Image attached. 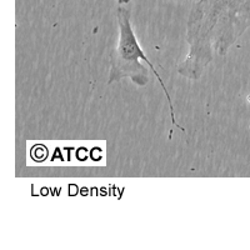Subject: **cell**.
Masks as SVG:
<instances>
[{
  "label": "cell",
  "instance_id": "obj_3",
  "mask_svg": "<svg viewBox=\"0 0 250 250\" xmlns=\"http://www.w3.org/2000/svg\"><path fill=\"white\" fill-rule=\"evenodd\" d=\"M118 3L119 4H122V5H125V4H128V3H130L131 0H117Z\"/></svg>",
  "mask_w": 250,
  "mask_h": 250
},
{
  "label": "cell",
  "instance_id": "obj_1",
  "mask_svg": "<svg viewBox=\"0 0 250 250\" xmlns=\"http://www.w3.org/2000/svg\"><path fill=\"white\" fill-rule=\"evenodd\" d=\"M250 28V0H198L189 13V53L178 73L198 80L215 57H224Z\"/></svg>",
  "mask_w": 250,
  "mask_h": 250
},
{
  "label": "cell",
  "instance_id": "obj_2",
  "mask_svg": "<svg viewBox=\"0 0 250 250\" xmlns=\"http://www.w3.org/2000/svg\"><path fill=\"white\" fill-rule=\"evenodd\" d=\"M117 19L118 26H119V38H118L117 46H115L110 57L111 68L110 73H109L108 84H113V83L120 82L123 79H130L134 84L139 86H145L148 85L149 82H150L151 71L159 82L169 103L171 124L184 131L185 129L176 122L173 100H171L170 93L168 91L164 80L162 79L159 73L154 68L153 62L145 55L144 50L138 42L137 35H135L133 26H131L130 12L126 8L120 6L117 10Z\"/></svg>",
  "mask_w": 250,
  "mask_h": 250
}]
</instances>
